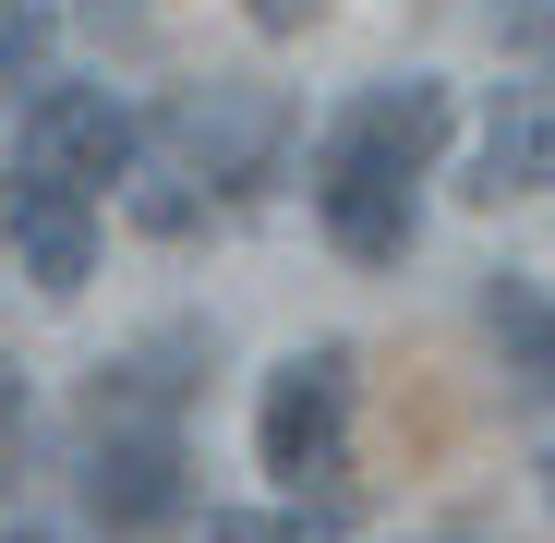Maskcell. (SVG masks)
Here are the masks:
<instances>
[{"label":"cell","instance_id":"6da1fadb","mask_svg":"<svg viewBox=\"0 0 555 543\" xmlns=\"http://www.w3.org/2000/svg\"><path fill=\"white\" fill-rule=\"evenodd\" d=\"M459 133L447 85H375V98H350L314 145V218L350 266H399L411 254V181L423 157Z\"/></svg>","mask_w":555,"mask_h":543},{"label":"cell","instance_id":"7a4b0ae2","mask_svg":"<svg viewBox=\"0 0 555 543\" xmlns=\"http://www.w3.org/2000/svg\"><path fill=\"white\" fill-rule=\"evenodd\" d=\"M338 435H350V350H302L266 375V411H254V460L278 483H326L338 471Z\"/></svg>","mask_w":555,"mask_h":543},{"label":"cell","instance_id":"3957f363","mask_svg":"<svg viewBox=\"0 0 555 543\" xmlns=\"http://www.w3.org/2000/svg\"><path fill=\"white\" fill-rule=\"evenodd\" d=\"M133 109L109 98V85H49V98H25V181H49V194H98V181L133 169Z\"/></svg>","mask_w":555,"mask_h":543},{"label":"cell","instance_id":"277c9868","mask_svg":"<svg viewBox=\"0 0 555 543\" xmlns=\"http://www.w3.org/2000/svg\"><path fill=\"white\" fill-rule=\"evenodd\" d=\"M157 133L181 145V181L254 194V181H266V157H278V133H291V109H278V98H254V85H206V98H169V121H157Z\"/></svg>","mask_w":555,"mask_h":543},{"label":"cell","instance_id":"5b68a950","mask_svg":"<svg viewBox=\"0 0 555 543\" xmlns=\"http://www.w3.org/2000/svg\"><path fill=\"white\" fill-rule=\"evenodd\" d=\"M85 507H98L109 543H157V531L181 519V435H98Z\"/></svg>","mask_w":555,"mask_h":543},{"label":"cell","instance_id":"8992f818","mask_svg":"<svg viewBox=\"0 0 555 543\" xmlns=\"http://www.w3.org/2000/svg\"><path fill=\"white\" fill-rule=\"evenodd\" d=\"M181 362H206V326H157L145 350L98 362V387H85V423L98 435H169V411L194 399V375Z\"/></svg>","mask_w":555,"mask_h":543},{"label":"cell","instance_id":"52a82bcc","mask_svg":"<svg viewBox=\"0 0 555 543\" xmlns=\"http://www.w3.org/2000/svg\"><path fill=\"white\" fill-rule=\"evenodd\" d=\"M0 218H13V254H25V279H37L49 302H73L85 279H98V206H85V194L13 181V194H0Z\"/></svg>","mask_w":555,"mask_h":543},{"label":"cell","instance_id":"ba28073f","mask_svg":"<svg viewBox=\"0 0 555 543\" xmlns=\"http://www.w3.org/2000/svg\"><path fill=\"white\" fill-rule=\"evenodd\" d=\"M483 326H495V350H507V375H519L531 399H555V302H543L531 279H483Z\"/></svg>","mask_w":555,"mask_h":543},{"label":"cell","instance_id":"9c48e42d","mask_svg":"<svg viewBox=\"0 0 555 543\" xmlns=\"http://www.w3.org/2000/svg\"><path fill=\"white\" fill-rule=\"evenodd\" d=\"M543 181H555V109H507V121L483 133L472 206H495V194H543Z\"/></svg>","mask_w":555,"mask_h":543},{"label":"cell","instance_id":"30bf717a","mask_svg":"<svg viewBox=\"0 0 555 543\" xmlns=\"http://www.w3.org/2000/svg\"><path fill=\"white\" fill-rule=\"evenodd\" d=\"M447 447H459V399L423 375V362H411V375H399V471H423V460H447Z\"/></svg>","mask_w":555,"mask_h":543},{"label":"cell","instance_id":"8fae6325","mask_svg":"<svg viewBox=\"0 0 555 543\" xmlns=\"http://www.w3.org/2000/svg\"><path fill=\"white\" fill-rule=\"evenodd\" d=\"M37 49H49V25L25 13V0H0V98H13V85L37 73Z\"/></svg>","mask_w":555,"mask_h":543},{"label":"cell","instance_id":"7c38bea8","mask_svg":"<svg viewBox=\"0 0 555 543\" xmlns=\"http://www.w3.org/2000/svg\"><path fill=\"white\" fill-rule=\"evenodd\" d=\"M507 49L531 73H555V0H507Z\"/></svg>","mask_w":555,"mask_h":543},{"label":"cell","instance_id":"4fadbf2b","mask_svg":"<svg viewBox=\"0 0 555 543\" xmlns=\"http://www.w3.org/2000/svg\"><path fill=\"white\" fill-rule=\"evenodd\" d=\"M242 13H254L266 37H314V25H326V0H242Z\"/></svg>","mask_w":555,"mask_h":543},{"label":"cell","instance_id":"5bb4252c","mask_svg":"<svg viewBox=\"0 0 555 543\" xmlns=\"http://www.w3.org/2000/svg\"><path fill=\"white\" fill-rule=\"evenodd\" d=\"M206 543H314L302 519H206Z\"/></svg>","mask_w":555,"mask_h":543},{"label":"cell","instance_id":"9a60e30c","mask_svg":"<svg viewBox=\"0 0 555 543\" xmlns=\"http://www.w3.org/2000/svg\"><path fill=\"white\" fill-rule=\"evenodd\" d=\"M98 37H145V0H98Z\"/></svg>","mask_w":555,"mask_h":543},{"label":"cell","instance_id":"2e32d148","mask_svg":"<svg viewBox=\"0 0 555 543\" xmlns=\"http://www.w3.org/2000/svg\"><path fill=\"white\" fill-rule=\"evenodd\" d=\"M543 495H555V460H543Z\"/></svg>","mask_w":555,"mask_h":543},{"label":"cell","instance_id":"e0dca14e","mask_svg":"<svg viewBox=\"0 0 555 543\" xmlns=\"http://www.w3.org/2000/svg\"><path fill=\"white\" fill-rule=\"evenodd\" d=\"M13 543H37V531H13Z\"/></svg>","mask_w":555,"mask_h":543}]
</instances>
